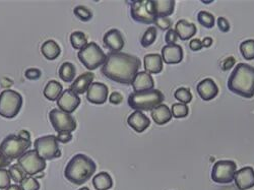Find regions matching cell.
<instances>
[{
    "label": "cell",
    "instance_id": "cell-1",
    "mask_svg": "<svg viewBox=\"0 0 254 190\" xmlns=\"http://www.w3.org/2000/svg\"><path fill=\"white\" fill-rule=\"evenodd\" d=\"M141 66L140 59L128 53H108L101 72L104 76L117 83L129 86Z\"/></svg>",
    "mask_w": 254,
    "mask_h": 190
},
{
    "label": "cell",
    "instance_id": "cell-2",
    "mask_svg": "<svg viewBox=\"0 0 254 190\" xmlns=\"http://www.w3.org/2000/svg\"><path fill=\"white\" fill-rule=\"evenodd\" d=\"M228 89L246 99L254 97V67L245 63H239L230 74Z\"/></svg>",
    "mask_w": 254,
    "mask_h": 190
},
{
    "label": "cell",
    "instance_id": "cell-3",
    "mask_svg": "<svg viewBox=\"0 0 254 190\" xmlns=\"http://www.w3.org/2000/svg\"><path fill=\"white\" fill-rule=\"evenodd\" d=\"M97 170L96 163L83 154L75 155L66 165L64 175L66 179L76 185L86 183Z\"/></svg>",
    "mask_w": 254,
    "mask_h": 190
},
{
    "label": "cell",
    "instance_id": "cell-4",
    "mask_svg": "<svg viewBox=\"0 0 254 190\" xmlns=\"http://www.w3.org/2000/svg\"><path fill=\"white\" fill-rule=\"evenodd\" d=\"M165 100L164 94L159 90L133 92L128 97L129 107L135 111H152Z\"/></svg>",
    "mask_w": 254,
    "mask_h": 190
},
{
    "label": "cell",
    "instance_id": "cell-5",
    "mask_svg": "<svg viewBox=\"0 0 254 190\" xmlns=\"http://www.w3.org/2000/svg\"><path fill=\"white\" fill-rule=\"evenodd\" d=\"M31 146V140L24 139L16 134H10L0 144V155L6 157L10 161L18 160L28 152Z\"/></svg>",
    "mask_w": 254,
    "mask_h": 190
},
{
    "label": "cell",
    "instance_id": "cell-6",
    "mask_svg": "<svg viewBox=\"0 0 254 190\" xmlns=\"http://www.w3.org/2000/svg\"><path fill=\"white\" fill-rule=\"evenodd\" d=\"M77 57L87 69L95 70L104 65L106 59H107V54H105L97 43L91 42L83 49L78 51Z\"/></svg>",
    "mask_w": 254,
    "mask_h": 190
},
{
    "label": "cell",
    "instance_id": "cell-7",
    "mask_svg": "<svg viewBox=\"0 0 254 190\" xmlns=\"http://www.w3.org/2000/svg\"><path fill=\"white\" fill-rule=\"evenodd\" d=\"M24 99L18 92L5 90L0 94V116L14 118L23 107Z\"/></svg>",
    "mask_w": 254,
    "mask_h": 190
},
{
    "label": "cell",
    "instance_id": "cell-8",
    "mask_svg": "<svg viewBox=\"0 0 254 190\" xmlns=\"http://www.w3.org/2000/svg\"><path fill=\"white\" fill-rule=\"evenodd\" d=\"M131 17L137 23L152 25L155 24L157 18L155 7H154V0H135L131 3L130 9Z\"/></svg>",
    "mask_w": 254,
    "mask_h": 190
},
{
    "label": "cell",
    "instance_id": "cell-9",
    "mask_svg": "<svg viewBox=\"0 0 254 190\" xmlns=\"http://www.w3.org/2000/svg\"><path fill=\"white\" fill-rule=\"evenodd\" d=\"M34 147L37 154L45 161L57 159L61 156V151L55 135H45L37 138L34 142Z\"/></svg>",
    "mask_w": 254,
    "mask_h": 190
},
{
    "label": "cell",
    "instance_id": "cell-10",
    "mask_svg": "<svg viewBox=\"0 0 254 190\" xmlns=\"http://www.w3.org/2000/svg\"><path fill=\"white\" fill-rule=\"evenodd\" d=\"M49 119L53 126L54 130L59 132H70L72 133L76 129L75 118L60 109H52L49 112Z\"/></svg>",
    "mask_w": 254,
    "mask_h": 190
},
{
    "label": "cell",
    "instance_id": "cell-11",
    "mask_svg": "<svg viewBox=\"0 0 254 190\" xmlns=\"http://www.w3.org/2000/svg\"><path fill=\"white\" fill-rule=\"evenodd\" d=\"M237 170L235 162L229 160L218 161L211 170V179L217 183H230L234 180V176Z\"/></svg>",
    "mask_w": 254,
    "mask_h": 190
},
{
    "label": "cell",
    "instance_id": "cell-12",
    "mask_svg": "<svg viewBox=\"0 0 254 190\" xmlns=\"http://www.w3.org/2000/svg\"><path fill=\"white\" fill-rule=\"evenodd\" d=\"M18 164L24 168L27 174L31 176L44 171L46 168V161L42 159L35 150L28 151L26 154H24L18 159Z\"/></svg>",
    "mask_w": 254,
    "mask_h": 190
},
{
    "label": "cell",
    "instance_id": "cell-13",
    "mask_svg": "<svg viewBox=\"0 0 254 190\" xmlns=\"http://www.w3.org/2000/svg\"><path fill=\"white\" fill-rule=\"evenodd\" d=\"M80 103L81 99L78 97V95L70 89H67L64 92H62L61 96L57 100V106L60 110L70 114L77 109Z\"/></svg>",
    "mask_w": 254,
    "mask_h": 190
},
{
    "label": "cell",
    "instance_id": "cell-14",
    "mask_svg": "<svg viewBox=\"0 0 254 190\" xmlns=\"http://www.w3.org/2000/svg\"><path fill=\"white\" fill-rule=\"evenodd\" d=\"M103 43L104 46L112 53H117L124 47V39L119 30L111 29L104 35Z\"/></svg>",
    "mask_w": 254,
    "mask_h": 190
},
{
    "label": "cell",
    "instance_id": "cell-15",
    "mask_svg": "<svg viewBox=\"0 0 254 190\" xmlns=\"http://www.w3.org/2000/svg\"><path fill=\"white\" fill-rule=\"evenodd\" d=\"M108 94L109 90L105 83L93 82L87 92V99L93 104L101 105L107 101Z\"/></svg>",
    "mask_w": 254,
    "mask_h": 190
},
{
    "label": "cell",
    "instance_id": "cell-16",
    "mask_svg": "<svg viewBox=\"0 0 254 190\" xmlns=\"http://www.w3.org/2000/svg\"><path fill=\"white\" fill-rule=\"evenodd\" d=\"M234 181L238 189L247 190L254 186V170L252 167H244L236 171Z\"/></svg>",
    "mask_w": 254,
    "mask_h": 190
},
{
    "label": "cell",
    "instance_id": "cell-17",
    "mask_svg": "<svg viewBox=\"0 0 254 190\" xmlns=\"http://www.w3.org/2000/svg\"><path fill=\"white\" fill-rule=\"evenodd\" d=\"M162 59L167 64H177L183 59V50L180 45H166L162 48Z\"/></svg>",
    "mask_w": 254,
    "mask_h": 190
},
{
    "label": "cell",
    "instance_id": "cell-18",
    "mask_svg": "<svg viewBox=\"0 0 254 190\" xmlns=\"http://www.w3.org/2000/svg\"><path fill=\"white\" fill-rule=\"evenodd\" d=\"M197 93L203 101H210L219 93V88L211 78H205L197 84Z\"/></svg>",
    "mask_w": 254,
    "mask_h": 190
},
{
    "label": "cell",
    "instance_id": "cell-19",
    "mask_svg": "<svg viewBox=\"0 0 254 190\" xmlns=\"http://www.w3.org/2000/svg\"><path fill=\"white\" fill-rule=\"evenodd\" d=\"M130 127L137 133H142L151 125V120L141 111H134L127 119Z\"/></svg>",
    "mask_w": 254,
    "mask_h": 190
},
{
    "label": "cell",
    "instance_id": "cell-20",
    "mask_svg": "<svg viewBox=\"0 0 254 190\" xmlns=\"http://www.w3.org/2000/svg\"><path fill=\"white\" fill-rule=\"evenodd\" d=\"M132 87L134 92H144V91H151L155 88V81L153 76L146 71L138 72L133 81Z\"/></svg>",
    "mask_w": 254,
    "mask_h": 190
},
{
    "label": "cell",
    "instance_id": "cell-21",
    "mask_svg": "<svg viewBox=\"0 0 254 190\" xmlns=\"http://www.w3.org/2000/svg\"><path fill=\"white\" fill-rule=\"evenodd\" d=\"M94 78H95L94 73L84 72L72 82L70 90L77 95H82L84 93H87L91 87V84L93 83Z\"/></svg>",
    "mask_w": 254,
    "mask_h": 190
},
{
    "label": "cell",
    "instance_id": "cell-22",
    "mask_svg": "<svg viewBox=\"0 0 254 190\" xmlns=\"http://www.w3.org/2000/svg\"><path fill=\"white\" fill-rule=\"evenodd\" d=\"M144 69L150 74H158L163 70V59L157 53L146 54L144 56Z\"/></svg>",
    "mask_w": 254,
    "mask_h": 190
},
{
    "label": "cell",
    "instance_id": "cell-23",
    "mask_svg": "<svg viewBox=\"0 0 254 190\" xmlns=\"http://www.w3.org/2000/svg\"><path fill=\"white\" fill-rule=\"evenodd\" d=\"M174 31L176 32L178 38H180L181 40H188L197 33V28L194 24L189 23L185 19H181L178 20L177 24L175 25Z\"/></svg>",
    "mask_w": 254,
    "mask_h": 190
},
{
    "label": "cell",
    "instance_id": "cell-24",
    "mask_svg": "<svg viewBox=\"0 0 254 190\" xmlns=\"http://www.w3.org/2000/svg\"><path fill=\"white\" fill-rule=\"evenodd\" d=\"M152 117L157 124L163 125L171 120L172 113L170 108H169L167 105L161 104L152 110Z\"/></svg>",
    "mask_w": 254,
    "mask_h": 190
},
{
    "label": "cell",
    "instance_id": "cell-25",
    "mask_svg": "<svg viewBox=\"0 0 254 190\" xmlns=\"http://www.w3.org/2000/svg\"><path fill=\"white\" fill-rule=\"evenodd\" d=\"M154 7L157 17H168L174 12L175 2L173 0H160V1H154Z\"/></svg>",
    "mask_w": 254,
    "mask_h": 190
},
{
    "label": "cell",
    "instance_id": "cell-26",
    "mask_svg": "<svg viewBox=\"0 0 254 190\" xmlns=\"http://www.w3.org/2000/svg\"><path fill=\"white\" fill-rule=\"evenodd\" d=\"M60 47L54 40H47L41 46V52L48 60L56 59L60 54Z\"/></svg>",
    "mask_w": 254,
    "mask_h": 190
},
{
    "label": "cell",
    "instance_id": "cell-27",
    "mask_svg": "<svg viewBox=\"0 0 254 190\" xmlns=\"http://www.w3.org/2000/svg\"><path fill=\"white\" fill-rule=\"evenodd\" d=\"M58 75L64 82H72L76 75V68L71 62L66 61L62 63L58 70Z\"/></svg>",
    "mask_w": 254,
    "mask_h": 190
},
{
    "label": "cell",
    "instance_id": "cell-28",
    "mask_svg": "<svg viewBox=\"0 0 254 190\" xmlns=\"http://www.w3.org/2000/svg\"><path fill=\"white\" fill-rule=\"evenodd\" d=\"M93 185L97 190H108L113 186V180L107 172H100L94 177Z\"/></svg>",
    "mask_w": 254,
    "mask_h": 190
},
{
    "label": "cell",
    "instance_id": "cell-29",
    "mask_svg": "<svg viewBox=\"0 0 254 190\" xmlns=\"http://www.w3.org/2000/svg\"><path fill=\"white\" fill-rule=\"evenodd\" d=\"M62 94L61 83L56 80H50L44 89V96L49 101H56Z\"/></svg>",
    "mask_w": 254,
    "mask_h": 190
},
{
    "label": "cell",
    "instance_id": "cell-30",
    "mask_svg": "<svg viewBox=\"0 0 254 190\" xmlns=\"http://www.w3.org/2000/svg\"><path fill=\"white\" fill-rule=\"evenodd\" d=\"M70 43L74 49L79 50V51L89 44L86 34H84L83 32H79V31L73 32L70 35Z\"/></svg>",
    "mask_w": 254,
    "mask_h": 190
},
{
    "label": "cell",
    "instance_id": "cell-31",
    "mask_svg": "<svg viewBox=\"0 0 254 190\" xmlns=\"http://www.w3.org/2000/svg\"><path fill=\"white\" fill-rule=\"evenodd\" d=\"M8 171H9L11 179L13 181L17 182V183H22L28 176L27 172L24 170V168L20 166L18 163L14 164V165H11L9 167Z\"/></svg>",
    "mask_w": 254,
    "mask_h": 190
},
{
    "label": "cell",
    "instance_id": "cell-32",
    "mask_svg": "<svg viewBox=\"0 0 254 190\" xmlns=\"http://www.w3.org/2000/svg\"><path fill=\"white\" fill-rule=\"evenodd\" d=\"M157 28L156 27H150L149 29H147L141 40H140V43H141V46L142 47H149L151 45H153L155 43V41L157 39Z\"/></svg>",
    "mask_w": 254,
    "mask_h": 190
},
{
    "label": "cell",
    "instance_id": "cell-33",
    "mask_svg": "<svg viewBox=\"0 0 254 190\" xmlns=\"http://www.w3.org/2000/svg\"><path fill=\"white\" fill-rule=\"evenodd\" d=\"M240 52L247 60L254 59V40H245L240 44Z\"/></svg>",
    "mask_w": 254,
    "mask_h": 190
},
{
    "label": "cell",
    "instance_id": "cell-34",
    "mask_svg": "<svg viewBox=\"0 0 254 190\" xmlns=\"http://www.w3.org/2000/svg\"><path fill=\"white\" fill-rule=\"evenodd\" d=\"M197 19H198V23L206 29H211L215 26V22H216L215 16L207 11H199L197 15Z\"/></svg>",
    "mask_w": 254,
    "mask_h": 190
},
{
    "label": "cell",
    "instance_id": "cell-35",
    "mask_svg": "<svg viewBox=\"0 0 254 190\" xmlns=\"http://www.w3.org/2000/svg\"><path fill=\"white\" fill-rule=\"evenodd\" d=\"M73 12H74V15L78 19H80L81 22H89V20H91L93 17V12L91 11V9L84 5L76 6Z\"/></svg>",
    "mask_w": 254,
    "mask_h": 190
},
{
    "label": "cell",
    "instance_id": "cell-36",
    "mask_svg": "<svg viewBox=\"0 0 254 190\" xmlns=\"http://www.w3.org/2000/svg\"><path fill=\"white\" fill-rule=\"evenodd\" d=\"M170 110H171L172 116L175 118H184L188 115V112H189L187 105L182 104V103L173 104Z\"/></svg>",
    "mask_w": 254,
    "mask_h": 190
},
{
    "label": "cell",
    "instance_id": "cell-37",
    "mask_svg": "<svg viewBox=\"0 0 254 190\" xmlns=\"http://www.w3.org/2000/svg\"><path fill=\"white\" fill-rule=\"evenodd\" d=\"M174 98L182 104H188L192 101V94L186 88H179L174 93Z\"/></svg>",
    "mask_w": 254,
    "mask_h": 190
},
{
    "label": "cell",
    "instance_id": "cell-38",
    "mask_svg": "<svg viewBox=\"0 0 254 190\" xmlns=\"http://www.w3.org/2000/svg\"><path fill=\"white\" fill-rule=\"evenodd\" d=\"M20 188H22V190H39L40 183L34 177H27L22 183H20Z\"/></svg>",
    "mask_w": 254,
    "mask_h": 190
},
{
    "label": "cell",
    "instance_id": "cell-39",
    "mask_svg": "<svg viewBox=\"0 0 254 190\" xmlns=\"http://www.w3.org/2000/svg\"><path fill=\"white\" fill-rule=\"evenodd\" d=\"M11 177L6 169H0V189H7L11 184Z\"/></svg>",
    "mask_w": 254,
    "mask_h": 190
},
{
    "label": "cell",
    "instance_id": "cell-40",
    "mask_svg": "<svg viewBox=\"0 0 254 190\" xmlns=\"http://www.w3.org/2000/svg\"><path fill=\"white\" fill-rule=\"evenodd\" d=\"M155 25L160 28L161 30H170L172 26L171 19L169 17H157L155 20Z\"/></svg>",
    "mask_w": 254,
    "mask_h": 190
},
{
    "label": "cell",
    "instance_id": "cell-41",
    "mask_svg": "<svg viewBox=\"0 0 254 190\" xmlns=\"http://www.w3.org/2000/svg\"><path fill=\"white\" fill-rule=\"evenodd\" d=\"M177 38H178V36H177L176 32H175L173 29L168 30L167 33H166V36H165V41H166L167 45L176 44L175 42L177 41Z\"/></svg>",
    "mask_w": 254,
    "mask_h": 190
},
{
    "label": "cell",
    "instance_id": "cell-42",
    "mask_svg": "<svg viewBox=\"0 0 254 190\" xmlns=\"http://www.w3.org/2000/svg\"><path fill=\"white\" fill-rule=\"evenodd\" d=\"M25 75L30 80H37V79H39L41 77L42 72L38 68H29V69L26 70Z\"/></svg>",
    "mask_w": 254,
    "mask_h": 190
},
{
    "label": "cell",
    "instance_id": "cell-43",
    "mask_svg": "<svg viewBox=\"0 0 254 190\" xmlns=\"http://www.w3.org/2000/svg\"><path fill=\"white\" fill-rule=\"evenodd\" d=\"M57 141L61 143H67L72 140V133L70 132H59L57 133Z\"/></svg>",
    "mask_w": 254,
    "mask_h": 190
},
{
    "label": "cell",
    "instance_id": "cell-44",
    "mask_svg": "<svg viewBox=\"0 0 254 190\" xmlns=\"http://www.w3.org/2000/svg\"><path fill=\"white\" fill-rule=\"evenodd\" d=\"M234 64H235V58L230 56V57H227V58L222 62L221 65H222V69H223L224 71H227V70H229L230 68H232L233 66H234Z\"/></svg>",
    "mask_w": 254,
    "mask_h": 190
},
{
    "label": "cell",
    "instance_id": "cell-45",
    "mask_svg": "<svg viewBox=\"0 0 254 190\" xmlns=\"http://www.w3.org/2000/svg\"><path fill=\"white\" fill-rule=\"evenodd\" d=\"M218 27H219L220 31H222V32H224V33H227V32H229V30H230V24H229V22H228V20H227L225 17H222V16L218 18Z\"/></svg>",
    "mask_w": 254,
    "mask_h": 190
},
{
    "label": "cell",
    "instance_id": "cell-46",
    "mask_svg": "<svg viewBox=\"0 0 254 190\" xmlns=\"http://www.w3.org/2000/svg\"><path fill=\"white\" fill-rule=\"evenodd\" d=\"M189 48L193 51H199L203 48L202 46V41L199 39H193L189 42Z\"/></svg>",
    "mask_w": 254,
    "mask_h": 190
},
{
    "label": "cell",
    "instance_id": "cell-47",
    "mask_svg": "<svg viewBox=\"0 0 254 190\" xmlns=\"http://www.w3.org/2000/svg\"><path fill=\"white\" fill-rule=\"evenodd\" d=\"M122 100H123V97H122V95H121L120 93H118V92L112 93V94L110 95V97H109V102H110L111 104H113V105H118V104H120V103L122 102Z\"/></svg>",
    "mask_w": 254,
    "mask_h": 190
},
{
    "label": "cell",
    "instance_id": "cell-48",
    "mask_svg": "<svg viewBox=\"0 0 254 190\" xmlns=\"http://www.w3.org/2000/svg\"><path fill=\"white\" fill-rule=\"evenodd\" d=\"M11 161L9 159H7L6 157L0 155V169H4L5 167L10 166Z\"/></svg>",
    "mask_w": 254,
    "mask_h": 190
},
{
    "label": "cell",
    "instance_id": "cell-49",
    "mask_svg": "<svg viewBox=\"0 0 254 190\" xmlns=\"http://www.w3.org/2000/svg\"><path fill=\"white\" fill-rule=\"evenodd\" d=\"M213 42H214V40L211 39L210 37H205L204 39H203V41H202V46L203 47H210L211 45H213Z\"/></svg>",
    "mask_w": 254,
    "mask_h": 190
},
{
    "label": "cell",
    "instance_id": "cell-50",
    "mask_svg": "<svg viewBox=\"0 0 254 190\" xmlns=\"http://www.w3.org/2000/svg\"><path fill=\"white\" fill-rule=\"evenodd\" d=\"M19 137H22L24 139H27V140H31V135H30V132L27 131V130H22L19 131V133L17 134Z\"/></svg>",
    "mask_w": 254,
    "mask_h": 190
},
{
    "label": "cell",
    "instance_id": "cell-51",
    "mask_svg": "<svg viewBox=\"0 0 254 190\" xmlns=\"http://www.w3.org/2000/svg\"><path fill=\"white\" fill-rule=\"evenodd\" d=\"M6 190H22V188H20V186H19V185L12 184V185H10Z\"/></svg>",
    "mask_w": 254,
    "mask_h": 190
},
{
    "label": "cell",
    "instance_id": "cell-52",
    "mask_svg": "<svg viewBox=\"0 0 254 190\" xmlns=\"http://www.w3.org/2000/svg\"><path fill=\"white\" fill-rule=\"evenodd\" d=\"M78 190H90V188L89 187H82V188H80Z\"/></svg>",
    "mask_w": 254,
    "mask_h": 190
}]
</instances>
